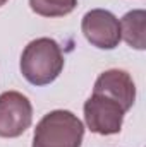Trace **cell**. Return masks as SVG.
I'll return each mask as SVG.
<instances>
[{"label": "cell", "instance_id": "obj_1", "mask_svg": "<svg viewBox=\"0 0 146 147\" xmlns=\"http://www.w3.org/2000/svg\"><path fill=\"white\" fill-rule=\"evenodd\" d=\"M19 67L29 84L36 87L52 84L64 70V55L59 43L52 38L33 39L23 50Z\"/></svg>", "mask_w": 146, "mask_h": 147}, {"label": "cell", "instance_id": "obj_2", "mask_svg": "<svg viewBox=\"0 0 146 147\" xmlns=\"http://www.w3.org/2000/svg\"><path fill=\"white\" fill-rule=\"evenodd\" d=\"M83 137L84 125L72 111L53 110L38 121L33 147H81Z\"/></svg>", "mask_w": 146, "mask_h": 147}, {"label": "cell", "instance_id": "obj_3", "mask_svg": "<svg viewBox=\"0 0 146 147\" xmlns=\"http://www.w3.org/2000/svg\"><path fill=\"white\" fill-rule=\"evenodd\" d=\"M124 110L117 101L103 94L93 92L84 103V121L93 134L115 135L120 132L124 123Z\"/></svg>", "mask_w": 146, "mask_h": 147}, {"label": "cell", "instance_id": "obj_4", "mask_svg": "<svg viewBox=\"0 0 146 147\" xmlns=\"http://www.w3.org/2000/svg\"><path fill=\"white\" fill-rule=\"evenodd\" d=\"M33 121L31 101L17 91L0 94V137L16 139L23 135Z\"/></svg>", "mask_w": 146, "mask_h": 147}, {"label": "cell", "instance_id": "obj_5", "mask_svg": "<svg viewBox=\"0 0 146 147\" xmlns=\"http://www.w3.org/2000/svg\"><path fill=\"white\" fill-rule=\"evenodd\" d=\"M81 31L88 43L98 50H113L120 43L119 19L105 9H93L84 14Z\"/></svg>", "mask_w": 146, "mask_h": 147}, {"label": "cell", "instance_id": "obj_6", "mask_svg": "<svg viewBox=\"0 0 146 147\" xmlns=\"http://www.w3.org/2000/svg\"><path fill=\"white\" fill-rule=\"evenodd\" d=\"M93 92L117 101L126 111L131 110L136 101V84L129 72L120 69H110L100 74L95 82Z\"/></svg>", "mask_w": 146, "mask_h": 147}, {"label": "cell", "instance_id": "obj_7", "mask_svg": "<svg viewBox=\"0 0 146 147\" xmlns=\"http://www.w3.org/2000/svg\"><path fill=\"white\" fill-rule=\"evenodd\" d=\"M145 22H146V12L143 9H136V10L127 12L119 21V24H120V39H124L134 50H145L146 48Z\"/></svg>", "mask_w": 146, "mask_h": 147}, {"label": "cell", "instance_id": "obj_8", "mask_svg": "<svg viewBox=\"0 0 146 147\" xmlns=\"http://www.w3.org/2000/svg\"><path fill=\"white\" fill-rule=\"evenodd\" d=\"M29 7L41 17H64L77 7V0H29Z\"/></svg>", "mask_w": 146, "mask_h": 147}, {"label": "cell", "instance_id": "obj_9", "mask_svg": "<svg viewBox=\"0 0 146 147\" xmlns=\"http://www.w3.org/2000/svg\"><path fill=\"white\" fill-rule=\"evenodd\" d=\"M5 3H7V0H0V7H2V5H5Z\"/></svg>", "mask_w": 146, "mask_h": 147}]
</instances>
